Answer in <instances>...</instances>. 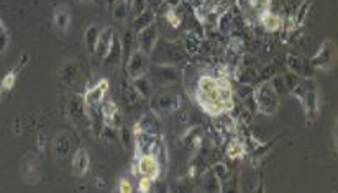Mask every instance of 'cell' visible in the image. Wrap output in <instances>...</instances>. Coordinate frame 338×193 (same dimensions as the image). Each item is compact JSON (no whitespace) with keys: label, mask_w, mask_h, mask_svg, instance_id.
<instances>
[{"label":"cell","mask_w":338,"mask_h":193,"mask_svg":"<svg viewBox=\"0 0 338 193\" xmlns=\"http://www.w3.org/2000/svg\"><path fill=\"white\" fill-rule=\"evenodd\" d=\"M109 92V80L107 79H101L96 85L91 87L86 93H84V103L87 108H99L101 103L105 100V95Z\"/></svg>","instance_id":"30bf717a"},{"label":"cell","mask_w":338,"mask_h":193,"mask_svg":"<svg viewBox=\"0 0 338 193\" xmlns=\"http://www.w3.org/2000/svg\"><path fill=\"white\" fill-rule=\"evenodd\" d=\"M153 53H156L154 54V63L164 64V65H176V64L182 63L186 58V49L182 46V43H179V41L158 40Z\"/></svg>","instance_id":"3957f363"},{"label":"cell","mask_w":338,"mask_h":193,"mask_svg":"<svg viewBox=\"0 0 338 193\" xmlns=\"http://www.w3.org/2000/svg\"><path fill=\"white\" fill-rule=\"evenodd\" d=\"M133 133H149V134H159V121L156 115H145L133 128Z\"/></svg>","instance_id":"5bb4252c"},{"label":"cell","mask_w":338,"mask_h":193,"mask_svg":"<svg viewBox=\"0 0 338 193\" xmlns=\"http://www.w3.org/2000/svg\"><path fill=\"white\" fill-rule=\"evenodd\" d=\"M166 20H168V23L173 26V28H179L182 16L176 12V8H168V12H166Z\"/></svg>","instance_id":"484cf974"},{"label":"cell","mask_w":338,"mask_h":193,"mask_svg":"<svg viewBox=\"0 0 338 193\" xmlns=\"http://www.w3.org/2000/svg\"><path fill=\"white\" fill-rule=\"evenodd\" d=\"M281 26H284V31L286 33H291L297 26V21H296V18H286L284 25H281Z\"/></svg>","instance_id":"836d02e7"},{"label":"cell","mask_w":338,"mask_h":193,"mask_svg":"<svg viewBox=\"0 0 338 193\" xmlns=\"http://www.w3.org/2000/svg\"><path fill=\"white\" fill-rule=\"evenodd\" d=\"M212 172L215 174V175H217V179L220 180V182H224L226 177H228V169H226V165L225 164H215L214 165V170H212Z\"/></svg>","instance_id":"f1b7e54d"},{"label":"cell","mask_w":338,"mask_h":193,"mask_svg":"<svg viewBox=\"0 0 338 193\" xmlns=\"http://www.w3.org/2000/svg\"><path fill=\"white\" fill-rule=\"evenodd\" d=\"M135 40L136 36L133 35L131 31H126L123 35V40L120 41V46H121V59H123V64H126V61L130 59V56L135 51Z\"/></svg>","instance_id":"ac0fdd59"},{"label":"cell","mask_w":338,"mask_h":193,"mask_svg":"<svg viewBox=\"0 0 338 193\" xmlns=\"http://www.w3.org/2000/svg\"><path fill=\"white\" fill-rule=\"evenodd\" d=\"M94 54H96L99 61H104V63H109V61L117 63V61H120L121 46L120 41H117V33H115L112 26H105V30L101 31Z\"/></svg>","instance_id":"6da1fadb"},{"label":"cell","mask_w":338,"mask_h":193,"mask_svg":"<svg viewBox=\"0 0 338 193\" xmlns=\"http://www.w3.org/2000/svg\"><path fill=\"white\" fill-rule=\"evenodd\" d=\"M117 190L120 193H131L133 192V184H131V180L128 179H120L118 180V187H117Z\"/></svg>","instance_id":"1f68e13d"},{"label":"cell","mask_w":338,"mask_h":193,"mask_svg":"<svg viewBox=\"0 0 338 193\" xmlns=\"http://www.w3.org/2000/svg\"><path fill=\"white\" fill-rule=\"evenodd\" d=\"M254 97V103H256V110L263 115H274L279 108V95L276 93V90L273 89L271 82H263L261 85L258 87L256 90L253 92Z\"/></svg>","instance_id":"277c9868"},{"label":"cell","mask_w":338,"mask_h":193,"mask_svg":"<svg viewBox=\"0 0 338 193\" xmlns=\"http://www.w3.org/2000/svg\"><path fill=\"white\" fill-rule=\"evenodd\" d=\"M163 3L168 8H177L182 3V0H163Z\"/></svg>","instance_id":"d590c367"},{"label":"cell","mask_w":338,"mask_h":193,"mask_svg":"<svg viewBox=\"0 0 338 193\" xmlns=\"http://www.w3.org/2000/svg\"><path fill=\"white\" fill-rule=\"evenodd\" d=\"M154 20H156V15H154L153 10H145L143 13L135 16V21H133V28H135V31H140V30L145 28V26L154 23Z\"/></svg>","instance_id":"7402d4cb"},{"label":"cell","mask_w":338,"mask_h":193,"mask_svg":"<svg viewBox=\"0 0 338 193\" xmlns=\"http://www.w3.org/2000/svg\"><path fill=\"white\" fill-rule=\"evenodd\" d=\"M148 2V5H151L153 8H156V7H159V3H163V0H146Z\"/></svg>","instance_id":"8d00e7d4"},{"label":"cell","mask_w":338,"mask_h":193,"mask_svg":"<svg viewBox=\"0 0 338 193\" xmlns=\"http://www.w3.org/2000/svg\"><path fill=\"white\" fill-rule=\"evenodd\" d=\"M310 5H312V0H306L304 2V5H301V8H299V12L296 15V21H297V25H301L304 18H306V15L309 12V8H310Z\"/></svg>","instance_id":"4dcf8cb0"},{"label":"cell","mask_w":338,"mask_h":193,"mask_svg":"<svg viewBox=\"0 0 338 193\" xmlns=\"http://www.w3.org/2000/svg\"><path fill=\"white\" fill-rule=\"evenodd\" d=\"M153 182L149 177H143V175H140V180H138V190H140L141 193L143 192H149V189H151Z\"/></svg>","instance_id":"d6a6232c"},{"label":"cell","mask_w":338,"mask_h":193,"mask_svg":"<svg viewBox=\"0 0 338 193\" xmlns=\"http://www.w3.org/2000/svg\"><path fill=\"white\" fill-rule=\"evenodd\" d=\"M201 38L202 36H199L196 31H186L184 35H182V46H184L186 49V53L187 54H196L199 53V49H201Z\"/></svg>","instance_id":"e0dca14e"},{"label":"cell","mask_w":338,"mask_h":193,"mask_svg":"<svg viewBox=\"0 0 338 193\" xmlns=\"http://www.w3.org/2000/svg\"><path fill=\"white\" fill-rule=\"evenodd\" d=\"M118 137L121 139V142H123V146L128 149L130 146H135V133H133L131 129L128 128H123L121 126L120 128V133H118Z\"/></svg>","instance_id":"cb8c5ba5"},{"label":"cell","mask_w":338,"mask_h":193,"mask_svg":"<svg viewBox=\"0 0 338 193\" xmlns=\"http://www.w3.org/2000/svg\"><path fill=\"white\" fill-rule=\"evenodd\" d=\"M99 110H101L104 125H107V126H110V128H115V129H120L121 126H123V117H121V112L112 100L102 102Z\"/></svg>","instance_id":"9c48e42d"},{"label":"cell","mask_w":338,"mask_h":193,"mask_svg":"<svg viewBox=\"0 0 338 193\" xmlns=\"http://www.w3.org/2000/svg\"><path fill=\"white\" fill-rule=\"evenodd\" d=\"M268 7H269V0H251V3H250V8L258 15L266 12Z\"/></svg>","instance_id":"4316f807"},{"label":"cell","mask_w":338,"mask_h":193,"mask_svg":"<svg viewBox=\"0 0 338 193\" xmlns=\"http://www.w3.org/2000/svg\"><path fill=\"white\" fill-rule=\"evenodd\" d=\"M159 40V30L156 23H151L145 26L143 30L136 31V43H138V49L143 51L148 56H151L154 46Z\"/></svg>","instance_id":"52a82bcc"},{"label":"cell","mask_w":338,"mask_h":193,"mask_svg":"<svg viewBox=\"0 0 338 193\" xmlns=\"http://www.w3.org/2000/svg\"><path fill=\"white\" fill-rule=\"evenodd\" d=\"M181 97L179 95H174V93H163V95H158L153 98V108L154 112L161 113V112H166V113H176L177 110L181 108Z\"/></svg>","instance_id":"7c38bea8"},{"label":"cell","mask_w":338,"mask_h":193,"mask_svg":"<svg viewBox=\"0 0 338 193\" xmlns=\"http://www.w3.org/2000/svg\"><path fill=\"white\" fill-rule=\"evenodd\" d=\"M89 165H91V157H89V152L86 149L79 147L73 157V170L76 177H84L89 170Z\"/></svg>","instance_id":"4fadbf2b"},{"label":"cell","mask_w":338,"mask_h":193,"mask_svg":"<svg viewBox=\"0 0 338 193\" xmlns=\"http://www.w3.org/2000/svg\"><path fill=\"white\" fill-rule=\"evenodd\" d=\"M99 35H101V28L92 23L89 25V28L86 30L84 33V40H86V48L89 54H94V51H96V45H97V40H99Z\"/></svg>","instance_id":"d6986e66"},{"label":"cell","mask_w":338,"mask_h":193,"mask_svg":"<svg viewBox=\"0 0 338 193\" xmlns=\"http://www.w3.org/2000/svg\"><path fill=\"white\" fill-rule=\"evenodd\" d=\"M15 80H16V72H15V70H10V72L3 77L2 87H3L5 90H12L13 85H15Z\"/></svg>","instance_id":"f546056e"},{"label":"cell","mask_w":338,"mask_h":193,"mask_svg":"<svg viewBox=\"0 0 338 193\" xmlns=\"http://www.w3.org/2000/svg\"><path fill=\"white\" fill-rule=\"evenodd\" d=\"M335 58V45L332 40H325L322 45H320L319 51L315 53V56L312 58V64L314 67L317 69H329L332 61Z\"/></svg>","instance_id":"8fae6325"},{"label":"cell","mask_w":338,"mask_h":193,"mask_svg":"<svg viewBox=\"0 0 338 193\" xmlns=\"http://www.w3.org/2000/svg\"><path fill=\"white\" fill-rule=\"evenodd\" d=\"M131 85H133V89L136 90V93L141 98H149V97H151L153 84H151V80H149V77L146 74L136 77V79H131Z\"/></svg>","instance_id":"9a60e30c"},{"label":"cell","mask_w":338,"mask_h":193,"mask_svg":"<svg viewBox=\"0 0 338 193\" xmlns=\"http://www.w3.org/2000/svg\"><path fill=\"white\" fill-rule=\"evenodd\" d=\"M259 21H261L263 28L266 31H276V30L281 28V18L278 15L268 12V10L259 15Z\"/></svg>","instance_id":"ffe728a7"},{"label":"cell","mask_w":338,"mask_h":193,"mask_svg":"<svg viewBox=\"0 0 338 193\" xmlns=\"http://www.w3.org/2000/svg\"><path fill=\"white\" fill-rule=\"evenodd\" d=\"M126 72H128L130 79H136L140 75H145L149 69V56L145 54L140 49H135L130 59L126 61Z\"/></svg>","instance_id":"ba28073f"},{"label":"cell","mask_w":338,"mask_h":193,"mask_svg":"<svg viewBox=\"0 0 338 193\" xmlns=\"http://www.w3.org/2000/svg\"><path fill=\"white\" fill-rule=\"evenodd\" d=\"M246 154V146L245 142L240 141V139H231L228 142V146H226V156L230 159H240Z\"/></svg>","instance_id":"44dd1931"},{"label":"cell","mask_w":338,"mask_h":193,"mask_svg":"<svg viewBox=\"0 0 338 193\" xmlns=\"http://www.w3.org/2000/svg\"><path fill=\"white\" fill-rule=\"evenodd\" d=\"M128 5H130V12H133V15H140L143 13L145 10H148V2L146 0H128Z\"/></svg>","instance_id":"d4e9b609"},{"label":"cell","mask_w":338,"mask_h":193,"mask_svg":"<svg viewBox=\"0 0 338 193\" xmlns=\"http://www.w3.org/2000/svg\"><path fill=\"white\" fill-rule=\"evenodd\" d=\"M7 46H8V33H7V28H5L3 21L0 20V54L5 51Z\"/></svg>","instance_id":"83f0119b"},{"label":"cell","mask_w":338,"mask_h":193,"mask_svg":"<svg viewBox=\"0 0 338 193\" xmlns=\"http://www.w3.org/2000/svg\"><path fill=\"white\" fill-rule=\"evenodd\" d=\"M136 157H138L136 165H135L136 174L143 175V177H149L151 180H158L161 177L163 169L151 154H140V156H136Z\"/></svg>","instance_id":"8992f818"},{"label":"cell","mask_w":338,"mask_h":193,"mask_svg":"<svg viewBox=\"0 0 338 193\" xmlns=\"http://www.w3.org/2000/svg\"><path fill=\"white\" fill-rule=\"evenodd\" d=\"M292 95H296L304 105L306 115L310 121L317 120L319 117V92L317 84L312 79H304L291 90Z\"/></svg>","instance_id":"7a4b0ae2"},{"label":"cell","mask_w":338,"mask_h":193,"mask_svg":"<svg viewBox=\"0 0 338 193\" xmlns=\"http://www.w3.org/2000/svg\"><path fill=\"white\" fill-rule=\"evenodd\" d=\"M53 20H54V26L61 31V33H66L69 30V25H71V12L68 7H58L56 12L53 15Z\"/></svg>","instance_id":"2e32d148"},{"label":"cell","mask_w":338,"mask_h":193,"mask_svg":"<svg viewBox=\"0 0 338 193\" xmlns=\"http://www.w3.org/2000/svg\"><path fill=\"white\" fill-rule=\"evenodd\" d=\"M146 75L149 77L153 85H159V87L171 85L179 79V72H177L174 65H164V64H153V65L149 64Z\"/></svg>","instance_id":"5b68a950"},{"label":"cell","mask_w":338,"mask_h":193,"mask_svg":"<svg viewBox=\"0 0 338 193\" xmlns=\"http://www.w3.org/2000/svg\"><path fill=\"white\" fill-rule=\"evenodd\" d=\"M115 2H117V0H107V3H109V5H113Z\"/></svg>","instance_id":"74e56055"},{"label":"cell","mask_w":338,"mask_h":193,"mask_svg":"<svg viewBox=\"0 0 338 193\" xmlns=\"http://www.w3.org/2000/svg\"><path fill=\"white\" fill-rule=\"evenodd\" d=\"M128 12H130L128 0H117V2L113 3V16L118 21L125 20L126 15H128Z\"/></svg>","instance_id":"603a6c76"},{"label":"cell","mask_w":338,"mask_h":193,"mask_svg":"<svg viewBox=\"0 0 338 193\" xmlns=\"http://www.w3.org/2000/svg\"><path fill=\"white\" fill-rule=\"evenodd\" d=\"M250 3L251 0H236V8L240 10V12H245L246 8H250Z\"/></svg>","instance_id":"e575fe53"}]
</instances>
